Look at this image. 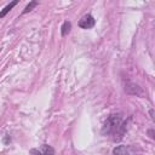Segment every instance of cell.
<instances>
[{"instance_id": "7a4b0ae2", "label": "cell", "mask_w": 155, "mask_h": 155, "mask_svg": "<svg viewBox=\"0 0 155 155\" xmlns=\"http://www.w3.org/2000/svg\"><path fill=\"white\" fill-rule=\"evenodd\" d=\"M113 155H137L132 145H117L113 149Z\"/></svg>"}, {"instance_id": "3957f363", "label": "cell", "mask_w": 155, "mask_h": 155, "mask_svg": "<svg viewBox=\"0 0 155 155\" xmlns=\"http://www.w3.org/2000/svg\"><path fill=\"white\" fill-rule=\"evenodd\" d=\"M94 24H96V19L91 15H85L79 21V27L82 29H91L92 27H94Z\"/></svg>"}, {"instance_id": "ba28073f", "label": "cell", "mask_w": 155, "mask_h": 155, "mask_svg": "<svg viewBox=\"0 0 155 155\" xmlns=\"http://www.w3.org/2000/svg\"><path fill=\"white\" fill-rule=\"evenodd\" d=\"M35 6H38V1H31V2H30V4H29V5H28V6H27V7L23 10V12H22V13L24 15V13L30 12V11H31V10H33Z\"/></svg>"}, {"instance_id": "9c48e42d", "label": "cell", "mask_w": 155, "mask_h": 155, "mask_svg": "<svg viewBox=\"0 0 155 155\" xmlns=\"http://www.w3.org/2000/svg\"><path fill=\"white\" fill-rule=\"evenodd\" d=\"M29 154H30V155H44V154H42L40 150H38V149H30Z\"/></svg>"}, {"instance_id": "6da1fadb", "label": "cell", "mask_w": 155, "mask_h": 155, "mask_svg": "<svg viewBox=\"0 0 155 155\" xmlns=\"http://www.w3.org/2000/svg\"><path fill=\"white\" fill-rule=\"evenodd\" d=\"M126 126L127 122H122V117L120 114H110L103 125L102 133L113 136L114 140H120L124 137Z\"/></svg>"}, {"instance_id": "8992f818", "label": "cell", "mask_w": 155, "mask_h": 155, "mask_svg": "<svg viewBox=\"0 0 155 155\" xmlns=\"http://www.w3.org/2000/svg\"><path fill=\"white\" fill-rule=\"evenodd\" d=\"M70 29H71V23L69 21H65L62 24V27H61V34H62V36H65L70 31Z\"/></svg>"}, {"instance_id": "277c9868", "label": "cell", "mask_w": 155, "mask_h": 155, "mask_svg": "<svg viewBox=\"0 0 155 155\" xmlns=\"http://www.w3.org/2000/svg\"><path fill=\"white\" fill-rule=\"evenodd\" d=\"M125 91L127 92V91H130V94H136V96H144V92H143V90L138 86V85H136V84H133V82H127L126 85H125Z\"/></svg>"}, {"instance_id": "5b68a950", "label": "cell", "mask_w": 155, "mask_h": 155, "mask_svg": "<svg viewBox=\"0 0 155 155\" xmlns=\"http://www.w3.org/2000/svg\"><path fill=\"white\" fill-rule=\"evenodd\" d=\"M17 4H18V1H12L11 4L6 5V6H5V7H4V8L0 11V18H4V17H5V16H6V15H7V13H8V12L12 10V8H13V7L17 5Z\"/></svg>"}, {"instance_id": "30bf717a", "label": "cell", "mask_w": 155, "mask_h": 155, "mask_svg": "<svg viewBox=\"0 0 155 155\" xmlns=\"http://www.w3.org/2000/svg\"><path fill=\"white\" fill-rule=\"evenodd\" d=\"M149 134H150L151 138H154V136H153V130H149Z\"/></svg>"}, {"instance_id": "52a82bcc", "label": "cell", "mask_w": 155, "mask_h": 155, "mask_svg": "<svg viewBox=\"0 0 155 155\" xmlns=\"http://www.w3.org/2000/svg\"><path fill=\"white\" fill-rule=\"evenodd\" d=\"M44 155H54V149L51 147V145H47V144H44L42 145V151H41Z\"/></svg>"}]
</instances>
